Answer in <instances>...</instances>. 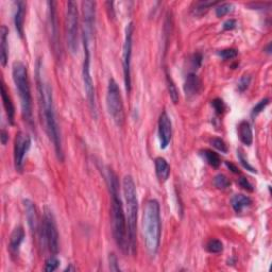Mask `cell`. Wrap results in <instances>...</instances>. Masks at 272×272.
<instances>
[{
    "label": "cell",
    "mask_w": 272,
    "mask_h": 272,
    "mask_svg": "<svg viewBox=\"0 0 272 272\" xmlns=\"http://www.w3.org/2000/svg\"><path fill=\"white\" fill-rule=\"evenodd\" d=\"M166 82H167V88H168L169 96H170V98H171L173 103L176 104L179 102V91H178V88H176V85L173 82L172 78L170 77L168 73L166 74Z\"/></svg>",
    "instance_id": "obj_25"
},
{
    "label": "cell",
    "mask_w": 272,
    "mask_h": 272,
    "mask_svg": "<svg viewBox=\"0 0 272 272\" xmlns=\"http://www.w3.org/2000/svg\"><path fill=\"white\" fill-rule=\"evenodd\" d=\"M237 156H238V160L240 161L241 165H242L244 168H246L247 170H249V171H251V172L256 173V169L248 162V160L246 159V156H244L243 151L241 150V149H237Z\"/></svg>",
    "instance_id": "obj_31"
},
{
    "label": "cell",
    "mask_w": 272,
    "mask_h": 272,
    "mask_svg": "<svg viewBox=\"0 0 272 272\" xmlns=\"http://www.w3.org/2000/svg\"><path fill=\"white\" fill-rule=\"evenodd\" d=\"M218 1H210V0H202V1H199L196 3V8L194 9V12L196 15H202L204 13H206L209 8H212V6L218 4Z\"/></svg>",
    "instance_id": "obj_26"
},
{
    "label": "cell",
    "mask_w": 272,
    "mask_h": 272,
    "mask_svg": "<svg viewBox=\"0 0 272 272\" xmlns=\"http://www.w3.org/2000/svg\"><path fill=\"white\" fill-rule=\"evenodd\" d=\"M25 239V230L22 226H17L10 236V243L9 249L13 255H18L20 246Z\"/></svg>",
    "instance_id": "obj_16"
},
{
    "label": "cell",
    "mask_w": 272,
    "mask_h": 272,
    "mask_svg": "<svg viewBox=\"0 0 272 272\" xmlns=\"http://www.w3.org/2000/svg\"><path fill=\"white\" fill-rule=\"evenodd\" d=\"M9 29L6 26H1V34H0V62L4 67L9 59Z\"/></svg>",
    "instance_id": "obj_19"
},
{
    "label": "cell",
    "mask_w": 272,
    "mask_h": 272,
    "mask_svg": "<svg viewBox=\"0 0 272 272\" xmlns=\"http://www.w3.org/2000/svg\"><path fill=\"white\" fill-rule=\"evenodd\" d=\"M230 181L224 174H218L215 176L214 179V185L219 189H226L230 186Z\"/></svg>",
    "instance_id": "obj_29"
},
{
    "label": "cell",
    "mask_w": 272,
    "mask_h": 272,
    "mask_svg": "<svg viewBox=\"0 0 272 272\" xmlns=\"http://www.w3.org/2000/svg\"><path fill=\"white\" fill-rule=\"evenodd\" d=\"M201 62H202V54L201 53L194 54L192 63H193V67L195 68V69H197V68L201 65Z\"/></svg>",
    "instance_id": "obj_39"
},
{
    "label": "cell",
    "mask_w": 272,
    "mask_h": 272,
    "mask_svg": "<svg viewBox=\"0 0 272 272\" xmlns=\"http://www.w3.org/2000/svg\"><path fill=\"white\" fill-rule=\"evenodd\" d=\"M172 137V122L168 114L162 112L159 118V139L161 149H166Z\"/></svg>",
    "instance_id": "obj_13"
},
{
    "label": "cell",
    "mask_w": 272,
    "mask_h": 272,
    "mask_svg": "<svg viewBox=\"0 0 272 272\" xmlns=\"http://www.w3.org/2000/svg\"><path fill=\"white\" fill-rule=\"evenodd\" d=\"M0 139H1V144L3 146H5L6 144H8L9 141V133L6 132L4 129H2L1 130V135H0Z\"/></svg>",
    "instance_id": "obj_41"
},
{
    "label": "cell",
    "mask_w": 272,
    "mask_h": 272,
    "mask_svg": "<svg viewBox=\"0 0 272 272\" xmlns=\"http://www.w3.org/2000/svg\"><path fill=\"white\" fill-rule=\"evenodd\" d=\"M237 50L234 48H227L218 51V56L223 60H232L237 57Z\"/></svg>",
    "instance_id": "obj_33"
},
{
    "label": "cell",
    "mask_w": 272,
    "mask_h": 272,
    "mask_svg": "<svg viewBox=\"0 0 272 272\" xmlns=\"http://www.w3.org/2000/svg\"><path fill=\"white\" fill-rule=\"evenodd\" d=\"M106 106L108 114L118 127H121L125 122V108L122 97L120 94V88L116 81L113 78L108 81L107 94H106Z\"/></svg>",
    "instance_id": "obj_9"
},
{
    "label": "cell",
    "mask_w": 272,
    "mask_h": 272,
    "mask_svg": "<svg viewBox=\"0 0 272 272\" xmlns=\"http://www.w3.org/2000/svg\"><path fill=\"white\" fill-rule=\"evenodd\" d=\"M39 240L45 247L49 249L52 254L56 255L59 252V231L57 221L52 210L48 207H45L44 209L42 233H40Z\"/></svg>",
    "instance_id": "obj_8"
},
{
    "label": "cell",
    "mask_w": 272,
    "mask_h": 272,
    "mask_svg": "<svg viewBox=\"0 0 272 272\" xmlns=\"http://www.w3.org/2000/svg\"><path fill=\"white\" fill-rule=\"evenodd\" d=\"M250 83H251V77L250 76L241 77V79L239 80V82H238V84H237L238 91H239L240 93H243L249 87Z\"/></svg>",
    "instance_id": "obj_36"
},
{
    "label": "cell",
    "mask_w": 272,
    "mask_h": 272,
    "mask_svg": "<svg viewBox=\"0 0 272 272\" xmlns=\"http://www.w3.org/2000/svg\"><path fill=\"white\" fill-rule=\"evenodd\" d=\"M269 98H264L262 99L258 103L253 107L252 110V117H256L258 114L262 113L265 108H266V106L269 104Z\"/></svg>",
    "instance_id": "obj_32"
},
{
    "label": "cell",
    "mask_w": 272,
    "mask_h": 272,
    "mask_svg": "<svg viewBox=\"0 0 272 272\" xmlns=\"http://www.w3.org/2000/svg\"><path fill=\"white\" fill-rule=\"evenodd\" d=\"M108 261H110V269L112 271H120V267H119V264H118V260H117L116 255H115L114 253L110 254Z\"/></svg>",
    "instance_id": "obj_37"
},
{
    "label": "cell",
    "mask_w": 272,
    "mask_h": 272,
    "mask_svg": "<svg viewBox=\"0 0 272 272\" xmlns=\"http://www.w3.org/2000/svg\"><path fill=\"white\" fill-rule=\"evenodd\" d=\"M206 250L208 251L209 253L213 254H218L220 252H222L223 250V244L220 240L218 239H210L207 244H206Z\"/></svg>",
    "instance_id": "obj_27"
},
{
    "label": "cell",
    "mask_w": 272,
    "mask_h": 272,
    "mask_svg": "<svg viewBox=\"0 0 272 272\" xmlns=\"http://www.w3.org/2000/svg\"><path fill=\"white\" fill-rule=\"evenodd\" d=\"M13 80L18 92V96L20 99V106H22V113L25 120L32 126V97H31V90L30 83L28 79V71H27L26 65L17 61L13 63L12 67Z\"/></svg>",
    "instance_id": "obj_5"
},
{
    "label": "cell",
    "mask_w": 272,
    "mask_h": 272,
    "mask_svg": "<svg viewBox=\"0 0 272 272\" xmlns=\"http://www.w3.org/2000/svg\"><path fill=\"white\" fill-rule=\"evenodd\" d=\"M16 10H15V15H14V24H15V29L17 31V34L20 37H24V25H25V16H26V2L24 1H16Z\"/></svg>",
    "instance_id": "obj_18"
},
{
    "label": "cell",
    "mask_w": 272,
    "mask_h": 272,
    "mask_svg": "<svg viewBox=\"0 0 272 272\" xmlns=\"http://www.w3.org/2000/svg\"><path fill=\"white\" fill-rule=\"evenodd\" d=\"M83 34V46H84V61H83V68H82V79L84 84V90L86 93V98L90 105L91 112L94 114V117H97L96 111V98H95V88L94 82L91 74V42L93 35L86 32H82Z\"/></svg>",
    "instance_id": "obj_6"
},
{
    "label": "cell",
    "mask_w": 272,
    "mask_h": 272,
    "mask_svg": "<svg viewBox=\"0 0 272 272\" xmlns=\"http://www.w3.org/2000/svg\"><path fill=\"white\" fill-rule=\"evenodd\" d=\"M202 87V83L200 79L198 78L196 73L190 72L186 76L185 83H184V91L187 97L196 96L197 94H199Z\"/></svg>",
    "instance_id": "obj_17"
},
{
    "label": "cell",
    "mask_w": 272,
    "mask_h": 272,
    "mask_svg": "<svg viewBox=\"0 0 272 272\" xmlns=\"http://www.w3.org/2000/svg\"><path fill=\"white\" fill-rule=\"evenodd\" d=\"M161 207L156 199H149L146 203L142 216V234L148 254L155 256L159 252L161 243Z\"/></svg>",
    "instance_id": "obj_3"
},
{
    "label": "cell",
    "mask_w": 272,
    "mask_h": 272,
    "mask_svg": "<svg viewBox=\"0 0 272 272\" xmlns=\"http://www.w3.org/2000/svg\"><path fill=\"white\" fill-rule=\"evenodd\" d=\"M236 27V22L234 19H228L226 23L223 24V29L224 30H232Z\"/></svg>",
    "instance_id": "obj_40"
},
{
    "label": "cell",
    "mask_w": 272,
    "mask_h": 272,
    "mask_svg": "<svg viewBox=\"0 0 272 272\" xmlns=\"http://www.w3.org/2000/svg\"><path fill=\"white\" fill-rule=\"evenodd\" d=\"M36 82L39 103L40 107H42V113L46 125V131L48 133L50 140L52 141L58 159L62 162L64 160V153L62 148V140H61L60 128L56 116V110H54L52 88L50 84L44 79L43 63L40 59H38L36 62Z\"/></svg>",
    "instance_id": "obj_1"
},
{
    "label": "cell",
    "mask_w": 272,
    "mask_h": 272,
    "mask_svg": "<svg viewBox=\"0 0 272 272\" xmlns=\"http://www.w3.org/2000/svg\"><path fill=\"white\" fill-rule=\"evenodd\" d=\"M94 1H83L82 2V12H83V29L94 32L95 28V14H96V10H95Z\"/></svg>",
    "instance_id": "obj_15"
},
{
    "label": "cell",
    "mask_w": 272,
    "mask_h": 272,
    "mask_svg": "<svg viewBox=\"0 0 272 272\" xmlns=\"http://www.w3.org/2000/svg\"><path fill=\"white\" fill-rule=\"evenodd\" d=\"M155 173L161 182H166L170 175V166L164 158H156L154 160Z\"/></svg>",
    "instance_id": "obj_22"
},
{
    "label": "cell",
    "mask_w": 272,
    "mask_h": 272,
    "mask_svg": "<svg viewBox=\"0 0 272 272\" xmlns=\"http://www.w3.org/2000/svg\"><path fill=\"white\" fill-rule=\"evenodd\" d=\"M238 183H239V185H240L243 189L248 190V192H253V190H254L252 184H251V183H250L246 178H240L239 181H238Z\"/></svg>",
    "instance_id": "obj_38"
},
{
    "label": "cell",
    "mask_w": 272,
    "mask_h": 272,
    "mask_svg": "<svg viewBox=\"0 0 272 272\" xmlns=\"http://www.w3.org/2000/svg\"><path fill=\"white\" fill-rule=\"evenodd\" d=\"M59 264H60V261L58 260V257L54 254L51 255L50 257L47 258V261L45 263V271H48V272L54 271L59 267Z\"/></svg>",
    "instance_id": "obj_30"
},
{
    "label": "cell",
    "mask_w": 272,
    "mask_h": 272,
    "mask_svg": "<svg viewBox=\"0 0 272 272\" xmlns=\"http://www.w3.org/2000/svg\"><path fill=\"white\" fill-rule=\"evenodd\" d=\"M232 11H233V4L229 3V2L220 3L218 6H216V8H215V12H216L217 17H222L224 15L229 14V13L232 12Z\"/></svg>",
    "instance_id": "obj_28"
},
{
    "label": "cell",
    "mask_w": 272,
    "mask_h": 272,
    "mask_svg": "<svg viewBox=\"0 0 272 272\" xmlns=\"http://www.w3.org/2000/svg\"><path fill=\"white\" fill-rule=\"evenodd\" d=\"M24 207H25V214L27 221H28V226L31 230V232L40 237V233H42V222L39 220V217L37 214V209L35 204H34L31 200L26 199L24 200Z\"/></svg>",
    "instance_id": "obj_12"
},
{
    "label": "cell",
    "mask_w": 272,
    "mask_h": 272,
    "mask_svg": "<svg viewBox=\"0 0 272 272\" xmlns=\"http://www.w3.org/2000/svg\"><path fill=\"white\" fill-rule=\"evenodd\" d=\"M65 32L68 49L76 54L79 49V12L74 1H68L66 4Z\"/></svg>",
    "instance_id": "obj_7"
},
{
    "label": "cell",
    "mask_w": 272,
    "mask_h": 272,
    "mask_svg": "<svg viewBox=\"0 0 272 272\" xmlns=\"http://www.w3.org/2000/svg\"><path fill=\"white\" fill-rule=\"evenodd\" d=\"M200 155L208 165H210L214 168H218L221 164V160L218 153H216L213 150H209V149H204V150H201Z\"/></svg>",
    "instance_id": "obj_24"
},
{
    "label": "cell",
    "mask_w": 272,
    "mask_h": 272,
    "mask_svg": "<svg viewBox=\"0 0 272 272\" xmlns=\"http://www.w3.org/2000/svg\"><path fill=\"white\" fill-rule=\"evenodd\" d=\"M231 204H232V207L235 212L237 214H239L244 208L249 207L251 204H252V199L242 194H237L233 197L232 200H231Z\"/></svg>",
    "instance_id": "obj_23"
},
{
    "label": "cell",
    "mask_w": 272,
    "mask_h": 272,
    "mask_svg": "<svg viewBox=\"0 0 272 272\" xmlns=\"http://www.w3.org/2000/svg\"><path fill=\"white\" fill-rule=\"evenodd\" d=\"M30 147H31L30 136L23 131H19L16 134L15 145H14V163H15L16 171L23 172L26 154L29 151Z\"/></svg>",
    "instance_id": "obj_11"
},
{
    "label": "cell",
    "mask_w": 272,
    "mask_h": 272,
    "mask_svg": "<svg viewBox=\"0 0 272 272\" xmlns=\"http://www.w3.org/2000/svg\"><path fill=\"white\" fill-rule=\"evenodd\" d=\"M238 136H239V139L243 145L251 146L253 142V132L251 125L247 120L241 121L239 125H238Z\"/></svg>",
    "instance_id": "obj_21"
},
{
    "label": "cell",
    "mask_w": 272,
    "mask_h": 272,
    "mask_svg": "<svg viewBox=\"0 0 272 272\" xmlns=\"http://www.w3.org/2000/svg\"><path fill=\"white\" fill-rule=\"evenodd\" d=\"M226 164H227V166L230 168V170H231V171H232L233 173H239L240 171H239V169H238L234 164H232V163H231V162H226Z\"/></svg>",
    "instance_id": "obj_42"
},
{
    "label": "cell",
    "mask_w": 272,
    "mask_h": 272,
    "mask_svg": "<svg viewBox=\"0 0 272 272\" xmlns=\"http://www.w3.org/2000/svg\"><path fill=\"white\" fill-rule=\"evenodd\" d=\"M107 182L108 189H110L111 194V217L113 236L115 242H116L118 248L121 250V252L128 253L129 250H130V246H129L126 214L119 195V182L117 175L114 173L112 169H108L107 171Z\"/></svg>",
    "instance_id": "obj_2"
},
{
    "label": "cell",
    "mask_w": 272,
    "mask_h": 272,
    "mask_svg": "<svg viewBox=\"0 0 272 272\" xmlns=\"http://www.w3.org/2000/svg\"><path fill=\"white\" fill-rule=\"evenodd\" d=\"M1 97H2L3 106L5 108V113H6V116H8L9 122L11 125H14L15 107H14V104H13L12 99L9 95V91L6 90V86L3 81H1Z\"/></svg>",
    "instance_id": "obj_20"
},
{
    "label": "cell",
    "mask_w": 272,
    "mask_h": 272,
    "mask_svg": "<svg viewBox=\"0 0 272 272\" xmlns=\"http://www.w3.org/2000/svg\"><path fill=\"white\" fill-rule=\"evenodd\" d=\"M122 188L126 199V219L128 227L129 246L131 253L136 254L137 250V217H138V199L135 183L131 175H126L122 181Z\"/></svg>",
    "instance_id": "obj_4"
},
{
    "label": "cell",
    "mask_w": 272,
    "mask_h": 272,
    "mask_svg": "<svg viewBox=\"0 0 272 272\" xmlns=\"http://www.w3.org/2000/svg\"><path fill=\"white\" fill-rule=\"evenodd\" d=\"M212 105L214 107L216 114H218V115H221L224 112V110H226V104H224L223 100L220 98L214 99L212 101Z\"/></svg>",
    "instance_id": "obj_34"
},
{
    "label": "cell",
    "mask_w": 272,
    "mask_h": 272,
    "mask_svg": "<svg viewBox=\"0 0 272 272\" xmlns=\"http://www.w3.org/2000/svg\"><path fill=\"white\" fill-rule=\"evenodd\" d=\"M212 145L217 149V150L222 152V153H227L228 152V147L226 145V142H224L221 138H213L212 139Z\"/></svg>",
    "instance_id": "obj_35"
},
{
    "label": "cell",
    "mask_w": 272,
    "mask_h": 272,
    "mask_svg": "<svg viewBox=\"0 0 272 272\" xmlns=\"http://www.w3.org/2000/svg\"><path fill=\"white\" fill-rule=\"evenodd\" d=\"M134 26L130 22L126 27L125 43L122 46V70H124V80L126 91L129 94L131 92V58H132V37Z\"/></svg>",
    "instance_id": "obj_10"
},
{
    "label": "cell",
    "mask_w": 272,
    "mask_h": 272,
    "mask_svg": "<svg viewBox=\"0 0 272 272\" xmlns=\"http://www.w3.org/2000/svg\"><path fill=\"white\" fill-rule=\"evenodd\" d=\"M57 3L53 1L48 2V25L50 29V40L53 47V50L56 53H59V27L57 19Z\"/></svg>",
    "instance_id": "obj_14"
}]
</instances>
